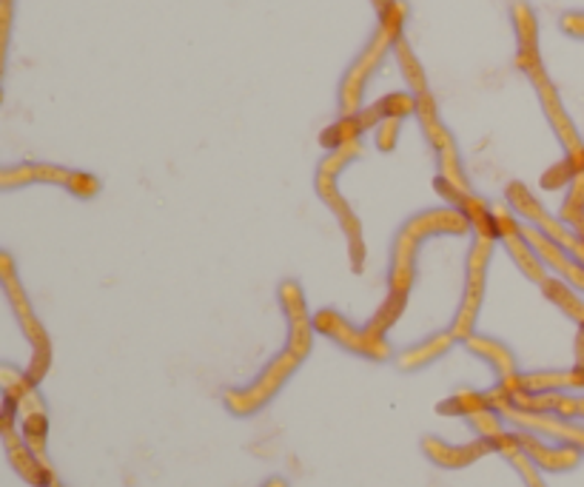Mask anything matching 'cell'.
<instances>
[{"mask_svg": "<svg viewBox=\"0 0 584 487\" xmlns=\"http://www.w3.org/2000/svg\"><path fill=\"white\" fill-rule=\"evenodd\" d=\"M405 18H408V7L403 0H394L385 12H379V23H376L371 41L362 46V52L356 55V60L351 63L349 71L340 80V112L342 118L356 114L362 109V98L368 89L371 77L376 75V69L383 66L385 57L394 55L399 37L405 29Z\"/></svg>", "mask_w": 584, "mask_h": 487, "instance_id": "1", "label": "cell"}, {"mask_svg": "<svg viewBox=\"0 0 584 487\" xmlns=\"http://www.w3.org/2000/svg\"><path fill=\"white\" fill-rule=\"evenodd\" d=\"M516 66H519V69L528 75L530 84H533L536 98H539V103H542L544 118H548L550 129H553V134H557L559 143H562L564 152H568V161H571L573 166H576L584 175V143H582V137H579L571 114H568V109H564L562 98H559L557 86H553V80H550L548 71H544L542 57L516 55Z\"/></svg>", "mask_w": 584, "mask_h": 487, "instance_id": "2", "label": "cell"}, {"mask_svg": "<svg viewBox=\"0 0 584 487\" xmlns=\"http://www.w3.org/2000/svg\"><path fill=\"white\" fill-rule=\"evenodd\" d=\"M494 237H482L476 234L471 245V254H467V283H465V297H462L460 313L451 325V334L456 340L465 342L473 334V325H476V317H480L482 297H485V283H487V263L494 257Z\"/></svg>", "mask_w": 584, "mask_h": 487, "instance_id": "3", "label": "cell"}, {"mask_svg": "<svg viewBox=\"0 0 584 487\" xmlns=\"http://www.w3.org/2000/svg\"><path fill=\"white\" fill-rule=\"evenodd\" d=\"M299 363H302V359H299L294 351L286 348L274 363H268V368L257 376V383L249 385V388L229 390V394H225V405H229L234 413H240V417L260 411V408L283 388V383L297 370Z\"/></svg>", "mask_w": 584, "mask_h": 487, "instance_id": "4", "label": "cell"}, {"mask_svg": "<svg viewBox=\"0 0 584 487\" xmlns=\"http://www.w3.org/2000/svg\"><path fill=\"white\" fill-rule=\"evenodd\" d=\"M313 331L331 336L334 342L345 345V348L354 351V354L368 356V359H388L390 356V348H388V342H385V336H371L365 328L351 325L342 313L331 311V308L313 313Z\"/></svg>", "mask_w": 584, "mask_h": 487, "instance_id": "5", "label": "cell"}, {"mask_svg": "<svg viewBox=\"0 0 584 487\" xmlns=\"http://www.w3.org/2000/svg\"><path fill=\"white\" fill-rule=\"evenodd\" d=\"M279 302H283V311L288 317V351H294L299 359H306L313 342V317L308 313L306 297H302L294 279H286L279 286Z\"/></svg>", "mask_w": 584, "mask_h": 487, "instance_id": "6", "label": "cell"}, {"mask_svg": "<svg viewBox=\"0 0 584 487\" xmlns=\"http://www.w3.org/2000/svg\"><path fill=\"white\" fill-rule=\"evenodd\" d=\"M422 240H417L410 231H399L394 254H390V277H388V297L408 300V291L414 286V265H417V248Z\"/></svg>", "mask_w": 584, "mask_h": 487, "instance_id": "7", "label": "cell"}, {"mask_svg": "<svg viewBox=\"0 0 584 487\" xmlns=\"http://www.w3.org/2000/svg\"><path fill=\"white\" fill-rule=\"evenodd\" d=\"M510 23H514L516 46H519L516 55H539V21L528 0L510 3Z\"/></svg>", "mask_w": 584, "mask_h": 487, "instance_id": "8", "label": "cell"}, {"mask_svg": "<svg viewBox=\"0 0 584 487\" xmlns=\"http://www.w3.org/2000/svg\"><path fill=\"white\" fill-rule=\"evenodd\" d=\"M491 451V442H473V445H462V447H451L442 445L439 439H425V453L431 456L437 465L442 467H465L471 465L473 460H480L482 453Z\"/></svg>", "mask_w": 584, "mask_h": 487, "instance_id": "9", "label": "cell"}, {"mask_svg": "<svg viewBox=\"0 0 584 487\" xmlns=\"http://www.w3.org/2000/svg\"><path fill=\"white\" fill-rule=\"evenodd\" d=\"M465 345H467V351H471V354L482 356L485 363L494 365L496 374H499V383H502V379H510V376H516V359H514V354H510V351L505 348L502 342L487 340V336L471 334L465 340Z\"/></svg>", "mask_w": 584, "mask_h": 487, "instance_id": "10", "label": "cell"}, {"mask_svg": "<svg viewBox=\"0 0 584 487\" xmlns=\"http://www.w3.org/2000/svg\"><path fill=\"white\" fill-rule=\"evenodd\" d=\"M453 342H456V336L451 334V331H442V334L431 336V340L419 342V345H414L410 351H405V354H399V368L403 370H414V368H422V365H428L431 359H439V356L445 354L448 348H451Z\"/></svg>", "mask_w": 584, "mask_h": 487, "instance_id": "11", "label": "cell"}, {"mask_svg": "<svg viewBox=\"0 0 584 487\" xmlns=\"http://www.w3.org/2000/svg\"><path fill=\"white\" fill-rule=\"evenodd\" d=\"M394 57H397L399 69H403V77H405V84H408L410 95H414V98H425V95H431L422 63H419V57L414 55V49H410V43L405 41V37H399L397 46H394Z\"/></svg>", "mask_w": 584, "mask_h": 487, "instance_id": "12", "label": "cell"}, {"mask_svg": "<svg viewBox=\"0 0 584 487\" xmlns=\"http://www.w3.org/2000/svg\"><path fill=\"white\" fill-rule=\"evenodd\" d=\"M399 132H403V120L385 118L383 123L376 125V148H379V152H394V148H397Z\"/></svg>", "mask_w": 584, "mask_h": 487, "instance_id": "13", "label": "cell"}, {"mask_svg": "<svg viewBox=\"0 0 584 487\" xmlns=\"http://www.w3.org/2000/svg\"><path fill=\"white\" fill-rule=\"evenodd\" d=\"M559 26H562L564 35H571V37H579V41H584V12L562 14V21H559Z\"/></svg>", "mask_w": 584, "mask_h": 487, "instance_id": "14", "label": "cell"}, {"mask_svg": "<svg viewBox=\"0 0 584 487\" xmlns=\"http://www.w3.org/2000/svg\"><path fill=\"white\" fill-rule=\"evenodd\" d=\"M371 3H374L376 14H379V12H385V9H388L390 3H394V0H371Z\"/></svg>", "mask_w": 584, "mask_h": 487, "instance_id": "15", "label": "cell"}, {"mask_svg": "<svg viewBox=\"0 0 584 487\" xmlns=\"http://www.w3.org/2000/svg\"><path fill=\"white\" fill-rule=\"evenodd\" d=\"M265 487H288V485H286V482H279V479H272V482H268V485H265Z\"/></svg>", "mask_w": 584, "mask_h": 487, "instance_id": "16", "label": "cell"}]
</instances>
